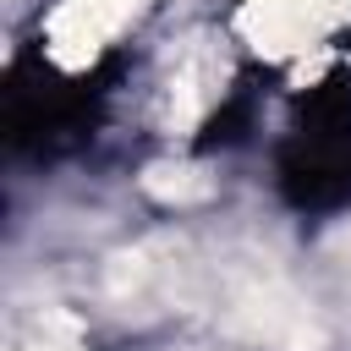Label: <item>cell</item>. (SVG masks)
<instances>
[{
  "instance_id": "obj_1",
  "label": "cell",
  "mask_w": 351,
  "mask_h": 351,
  "mask_svg": "<svg viewBox=\"0 0 351 351\" xmlns=\"http://www.w3.org/2000/svg\"><path fill=\"white\" fill-rule=\"evenodd\" d=\"M280 176H285L291 203H302V208L351 203V110H346V104L318 110V115L296 132Z\"/></svg>"
}]
</instances>
